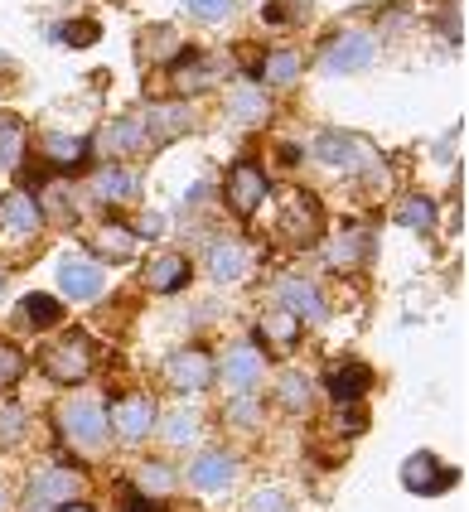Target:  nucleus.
<instances>
[{
	"mask_svg": "<svg viewBox=\"0 0 469 512\" xmlns=\"http://www.w3.org/2000/svg\"><path fill=\"white\" fill-rule=\"evenodd\" d=\"M59 430H63V440H68L73 450L97 455L102 440H107V411H102V401H92V397L63 401L59 406Z\"/></svg>",
	"mask_w": 469,
	"mask_h": 512,
	"instance_id": "obj_1",
	"label": "nucleus"
},
{
	"mask_svg": "<svg viewBox=\"0 0 469 512\" xmlns=\"http://www.w3.org/2000/svg\"><path fill=\"white\" fill-rule=\"evenodd\" d=\"M160 435H165L170 445H189V440L199 435V416H194L189 406H175V411L160 421Z\"/></svg>",
	"mask_w": 469,
	"mask_h": 512,
	"instance_id": "obj_33",
	"label": "nucleus"
},
{
	"mask_svg": "<svg viewBox=\"0 0 469 512\" xmlns=\"http://www.w3.org/2000/svg\"><path fill=\"white\" fill-rule=\"evenodd\" d=\"M59 285H63L68 300H97L102 285H107V276H102V266L88 261V256H68L59 266Z\"/></svg>",
	"mask_w": 469,
	"mask_h": 512,
	"instance_id": "obj_12",
	"label": "nucleus"
},
{
	"mask_svg": "<svg viewBox=\"0 0 469 512\" xmlns=\"http://www.w3.org/2000/svg\"><path fill=\"white\" fill-rule=\"evenodd\" d=\"M455 479H460V469H450V464H440L436 455H411L407 464H402V484H407V493H421V498H431V493H445V488H455Z\"/></svg>",
	"mask_w": 469,
	"mask_h": 512,
	"instance_id": "obj_7",
	"label": "nucleus"
},
{
	"mask_svg": "<svg viewBox=\"0 0 469 512\" xmlns=\"http://www.w3.org/2000/svg\"><path fill=\"white\" fill-rule=\"evenodd\" d=\"M257 377H262V353L257 348H237L228 353V368H223V382H228V392H252L257 387Z\"/></svg>",
	"mask_w": 469,
	"mask_h": 512,
	"instance_id": "obj_18",
	"label": "nucleus"
},
{
	"mask_svg": "<svg viewBox=\"0 0 469 512\" xmlns=\"http://www.w3.org/2000/svg\"><path fill=\"white\" fill-rule=\"evenodd\" d=\"M68 39H73V44H92V39H97V25H73Z\"/></svg>",
	"mask_w": 469,
	"mask_h": 512,
	"instance_id": "obj_43",
	"label": "nucleus"
},
{
	"mask_svg": "<svg viewBox=\"0 0 469 512\" xmlns=\"http://www.w3.org/2000/svg\"><path fill=\"white\" fill-rule=\"evenodd\" d=\"M184 131H194V112H189L184 102H170V107H146L141 141L165 145V141H175V136H184Z\"/></svg>",
	"mask_w": 469,
	"mask_h": 512,
	"instance_id": "obj_10",
	"label": "nucleus"
},
{
	"mask_svg": "<svg viewBox=\"0 0 469 512\" xmlns=\"http://www.w3.org/2000/svg\"><path fill=\"white\" fill-rule=\"evenodd\" d=\"M295 78H300V58H295L291 49H276V54L262 63V83L266 87H291Z\"/></svg>",
	"mask_w": 469,
	"mask_h": 512,
	"instance_id": "obj_27",
	"label": "nucleus"
},
{
	"mask_svg": "<svg viewBox=\"0 0 469 512\" xmlns=\"http://www.w3.org/2000/svg\"><path fill=\"white\" fill-rule=\"evenodd\" d=\"M189 281V261L179 252H160V256H150V266H146V285L155 290V295H175L179 285Z\"/></svg>",
	"mask_w": 469,
	"mask_h": 512,
	"instance_id": "obj_15",
	"label": "nucleus"
},
{
	"mask_svg": "<svg viewBox=\"0 0 469 512\" xmlns=\"http://www.w3.org/2000/svg\"><path fill=\"white\" fill-rule=\"evenodd\" d=\"M25 426H30V421H25V411H20V406H10V401H0V445H5V450L25 440Z\"/></svg>",
	"mask_w": 469,
	"mask_h": 512,
	"instance_id": "obj_36",
	"label": "nucleus"
},
{
	"mask_svg": "<svg viewBox=\"0 0 469 512\" xmlns=\"http://www.w3.org/2000/svg\"><path fill=\"white\" fill-rule=\"evenodd\" d=\"M276 397H281L286 411H305V406H310V377H300V372H281Z\"/></svg>",
	"mask_w": 469,
	"mask_h": 512,
	"instance_id": "obj_34",
	"label": "nucleus"
},
{
	"mask_svg": "<svg viewBox=\"0 0 469 512\" xmlns=\"http://www.w3.org/2000/svg\"><path fill=\"white\" fill-rule=\"evenodd\" d=\"M20 319H25L30 329H54V324L63 319V310H59V300H54V295H25Z\"/></svg>",
	"mask_w": 469,
	"mask_h": 512,
	"instance_id": "obj_26",
	"label": "nucleus"
},
{
	"mask_svg": "<svg viewBox=\"0 0 469 512\" xmlns=\"http://www.w3.org/2000/svg\"><path fill=\"white\" fill-rule=\"evenodd\" d=\"M39 368L49 372L54 382H83L92 372V339L88 334H63L59 343H49L39 353Z\"/></svg>",
	"mask_w": 469,
	"mask_h": 512,
	"instance_id": "obj_3",
	"label": "nucleus"
},
{
	"mask_svg": "<svg viewBox=\"0 0 469 512\" xmlns=\"http://www.w3.org/2000/svg\"><path fill=\"white\" fill-rule=\"evenodd\" d=\"M179 49H184V39H179L175 25H150L146 34H141V58H146V63H170Z\"/></svg>",
	"mask_w": 469,
	"mask_h": 512,
	"instance_id": "obj_20",
	"label": "nucleus"
},
{
	"mask_svg": "<svg viewBox=\"0 0 469 512\" xmlns=\"http://www.w3.org/2000/svg\"><path fill=\"white\" fill-rule=\"evenodd\" d=\"M165 377H170V387H175V392L194 397V392H204L208 382H213V358H208V353H199V348L175 353V358L165 363Z\"/></svg>",
	"mask_w": 469,
	"mask_h": 512,
	"instance_id": "obj_9",
	"label": "nucleus"
},
{
	"mask_svg": "<svg viewBox=\"0 0 469 512\" xmlns=\"http://www.w3.org/2000/svg\"><path fill=\"white\" fill-rule=\"evenodd\" d=\"M397 223H402V228L426 232L431 223H436V203H431V199H407L402 208H397Z\"/></svg>",
	"mask_w": 469,
	"mask_h": 512,
	"instance_id": "obj_35",
	"label": "nucleus"
},
{
	"mask_svg": "<svg viewBox=\"0 0 469 512\" xmlns=\"http://www.w3.org/2000/svg\"><path fill=\"white\" fill-rule=\"evenodd\" d=\"M378 54V44H373V34L368 29H344V34H334L329 44H324V73H363L368 63Z\"/></svg>",
	"mask_w": 469,
	"mask_h": 512,
	"instance_id": "obj_4",
	"label": "nucleus"
},
{
	"mask_svg": "<svg viewBox=\"0 0 469 512\" xmlns=\"http://www.w3.org/2000/svg\"><path fill=\"white\" fill-rule=\"evenodd\" d=\"M20 372H25V353H20L15 343H0V392H5V387H15V382H20Z\"/></svg>",
	"mask_w": 469,
	"mask_h": 512,
	"instance_id": "obj_38",
	"label": "nucleus"
},
{
	"mask_svg": "<svg viewBox=\"0 0 469 512\" xmlns=\"http://www.w3.org/2000/svg\"><path fill=\"white\" fill-rule=\"evenodd\" d=\"M39 213H49V218H59V223H73L78 218V208H73V194H68V184H44V194H39Z\"/></svg>",
	"mask_w": 469,
	"mask_h": 512,
	"instance_id": "obj_30",
	"label": "nucleus"
},
{
	"mask_svg": "<svg viewBox=\"0 0 469 512\" xmlns=\"http://www.w3.org/2000/svg\"><path fill=\"white\" fill-rule=\"evenodd\" d=\"M39 223H44V213H39L34 194L15 189V194H5V199H0V232H5V237H34Z\"/></svg>",
	"mask_w": 469,
	"mask_h": 512,
	"instance_id": "obj_13",
	"label": "nucleus"
},
{
	"mask_svg": "<svg viewBox=\"0 0 469 512\" xmlns=\"http://www.w3.org/2000/svg\"><path fill=\"white\" fill-rule=\"evenodd\" d=\"M0 512H5V488H0Z\"/></svg>",
	"mask_w": 469,
	"mask_h": 512,
	"instance_id": "obj_48",
	"label": "nucleus"
},
{
	"mask_svg": "<svg viewBox=\"0 0 469 512\" xmlns=\"http://www.w3.org/2000/svg\"><path fill=\"white\" fill-rule=\"evenodd\" d=\"M368 387H373V368H368V363H353L349 358L344 368L329 372V397L339 401V406H344V401H363Z\"/></svg>",
	"mask_w": 469,
	"mask_h": 512,
	"instance_id": "obj_16",
	"label": "nucleus"
},
{
	"mask_svg": "<svg viewBox=\"0 0 469 512\" xmlns=\"http://www.w3.org/2000/svg\"><path fill=\"white\" fill-rule=\"evenodd\" d=\"M262 339L276 343V348H291L295 339H300V319H295L291 310H276L262 319Z\"/></svg>",
	"mask_w": 469,
	"mask_h": 512,
	"instance_id": "obj_31",
	"label": "nucleus"
},
{
	"mask_svg": "<svg viewBox=\"0 0 469 512\" xmlns=\"http://www.w3.org/2000/svg\"><path fill=\"white\" fill-rule=\"evenodd\" d=\"M368 256V232H344V237H334V247H329V266H339V271H353L358 261Z\"/></svg>",
	"mask_w": 469,
	"mask_h": 512,
	"instance_id": "obj_24",
	"label": "nucleus"
},
{
	"mask_svg": "<svg viewBox=\"0 0 469 512\" xmlns=\"http://www.w3.org/2000/svg\"><path fill=\"white\" fill-rule=\"evenodd\" d=\"M228 121H233V126H257V121H266L262 87H237L233 97H228Z\"/></svg>",
	"mask_w": 469,
	"mask_h": 512,
	"instance_id": "obj_21",
	"label": "nucleus"
},
{
	"mask_svg": "<svg viewBox=\"0 0 469 512\" xmlns=\"http://www.w3.org/2000/svg\"><path fill=\"white\" fill-rule=\"evenodd\" d=\"M126 512H155V508H150L146 498H131V503H126Z\"/></svg>",
	"mask_w": 469,
	"mask_h": 512,
	"instance_id": "obj_45",
	"label": "nucleus"
},
{
	"mask_svg": "<svg viewBox=\"0 0 469 512\" xmlns=\"http://www.w3.org/2000/svg\"><path fill=\"white\" fill-rule=\"evenodd\" d=\"M228 416H233V421H252V416H257V406H252V401H233V406H228Z\"/></svg>",
	"mask_w": 469,
	"mask_h": 512,
	"instance_id": "obj_44",
	"label": "nucleus"
},
{
	"mask_svg": "<svg viewBox=\"0 0 469 512\" xmlns=\"http://www.w3.org/2000/svg\"><path fill=\"white\" fill-rule=\"evenodd\" d=\"M0 295H5V271H0Z\"/></svg>",
	"mask_w": 469,
	"mask_h": 512,
	"instance_id": "obj_47",
	"label": "nucleus"
},
{
	"mask_svg": "<svg viewBox=\"0 0 469 512\" xmlns=\"http://www.w3.org/2000/svg\"><path fill=\"white\" fill-rule=\"evenodd\" d=\"M97 252L112 256V261H131V256H136V232L117 228V223H112V228H102L97 232Z\"/></svg>",
	"mask_w": 469,
	"mask_h": 512,
	"instance_id": "obj_32",
	"label": "nucleus"
},
{
	"mask_svg": "<svg viewBox=\"0 0 469 512\" xmlns=\"http://www.w3.org/2000/svg\"><path fill=\"white\" fill-rule=\"evenodd\" d=\"M20 155H25V121L0 112V170L20 165Z\"/></svg>",
	"mask_w": 469,
	"mask_h": 512,
	"instance_id": "obj_23",
	"label": "nucleus"
},
{
	"mask_svg": "<svg viewBox=\"0 0 469 512\" xmlns=\"http://www.w3.org/2000/svg\"><path fill=\"white\" fill-rule=\"evenodd\" d=\"M363 426H368L363 406H358V401H344V406H339V430H349V435H358Z\"/></svg>",
	"mask_w": 469,
	"mask_h": 512,
	"instance_id": "obj_40",
	"label": "nucleus"
},
{
	"mask_svg": "<svg viewBox=\"0 0 469 512\" xmlns=\"http://www.w3.org/2000/svg\"><path fill=\"white\" fill-rule=\"evenodd\" d=\"M324 228V213H320V199L305 194V189H291L281 199V218H276V237L286 247H310Z\"/></svg>",
	"mask_w": 469,
	"mask_h": 512,
	"instance_id": "obj_2",
	"label": "nucleus"
},
{
	"mask_svg": "<svg viewBox=\"0 0 469 512\" xmlns=\"http://www.w3.org/2000/svg\"><path fill=\"white\" fill-rule=\"evenodd\" d=\"M252 512H286V498H281V493H257V498H252Z\"/></svg>",
	"mask_w": 469,
	"mask_h": 512,
	"instance_id": "obj_42",
	"label": "nucleus"
},
{
	"mask_svg": "<svg viewBox=\"0 0 469 512\" xmlns=\"http://www.w3.org/2000/svg\"><path fill=\"white\" fill-rule=\"evenodd\" d=\"M184 5H189V15H194V20L218 25V20H228V15H233L237 0H184Z\"/></svg>",
	"mask_w": 469,
	"mask_h": 512,
	"instance_id": "obj_39",
	"label": "nucleus"
},
{
	"mask_svg": "<svg viewBox=\"0 0 469 512\" xmlns=\"http://www.w3.org/2000/svg\"><path fill=\"white\" fill-rule=\"evenodd\" d=\"M59 512H92V508H83V503H68V508H59Z\"/></svg>",
	"mask_w": 469,
	"mask_h": 512,
	"instance_id": "obj_46",
	"label": "nucleus"
},
{
	"mask_svg": "<svg viewBox=\"0 0 469 512\" xmlns=\"http://www.w3.org/2000/svg\"><path fill=\"white\" fill-rule=\"evenodd\" d=\"M83 150H88V141H78V136H59V131L44 136V155H49L59 170H73V165L83 160Z\"/></svg>",
	"mask_w": 469,
	"mask_h": 512,
	"instance_id": "obj_29",
	"label": "nucleus"
},
{
	"mask_svg": "<svg viewBox=\"0 0 469 512\" xmlns=\"http://www.w3.org/2000/svg\"><path fill=\"white\" fill-rule=\"evenodd\" d=\"M155 426V401L150 397H121L112 406V430H117L126 445H141Z\"/></svg>",
	"mask_w": 469,
	"mask_h": 512,
	"instance_id": "obj_11",
	"label": "nucleus"
},
{
	"mask_svg": "<svg viewBox=\"0 0 469 512\" xmlns=\"http://www.w3.org/2000/svg\"><path fill=\"white\" fill-rule=\"evenodd\" d=\"M242 271H247V252H242V242H213V252H208V276L213 281H242Z\"/></svg>",
	"mask_w": 469,
	"mask_h": 512,
	"instance_id": "obj_19",
	"label": "nucleus"
},
{
	"mask_svg": "<svg viewBox=\"0 0 469 512\" xmlns=\"http://www.w3.org/2000/svg\"><path fill=\"white\" fill-rule=\"evenodd\" d=\"M97 145H102L107 155H126V150H136V145H141V121H112V126L97 136Z\"/></svg>",
	"mask_w": 469,
	"mask_h": 512,
	"instance_id": "obj_28",
	"label": "nucleus"
},
{
	"mask_svg": "<svg viewBox=\"0 0 469 512\" xmlns=\"http://www.w3.org/2000/svg\"><path fill=\"white\" fill-rule=\"evenodd\" d=\"M266 194H271V184H266V174L252 160H242V165L228 170V208H233L237 218H252L266 203Z\"/></svg>",
	"mask_w": 469,
	"mask_h": 512,
	"instance_id": "obj_6",
	"label": "nucleus"
},
{
	"mask_svg": "<svg viewBox=\"0 0 469 512\" xmlns=\"http://www.w3.org/2000/svg\"><path fill=\"white\" fill-rule=\"evenodd\" d=\"M131 232H136V237H160V232H165V218H160V213H141Z\"/></svg>",
	"mask_w": 469,
	"mask_h": 512,
	"instance_id": "obj_41",
	"label": "nucleus"
},
{
	"mask_svg": "<svg viewBox=\"0 0 469 512\" xmlns=\"http://www.w3.org/2000/svg\"><path fill=\"white\" fill-rule=\"evenodd\" d=\"M315 160L329 165V170H363V165H378V155H373L363 141L344 136V131H324L320 141H315Z\"/></svg>",
	"mask_w": 469,
	"mask_h": 512,
	"instance_id": "obj_8",
	"label": "nucleus"
},
{
	"mask_svg": "<svg viewBox=\"0 0 469 512\" xmlns=\"http://www.w3.org/2000/svg\"><path fill=\"white\" fill-rule=\"evenodd\" d=\"M276 295L291 305L295 319H324V295L315 290L310 281H300V276H286V281L276 285Z\"/></svg>",
	"mask_w": 469,
	"mask_h": 512,
	"instance_id": "obj_17",
	"label": "nucleus"
},
{
	"mask_svg": "<svg viewBox=\"0 0 469 512\" xmlns=\"http://www.w3.org/2000/svg\"><path fill=\"white\" fill-rule=\"evenodd\" d=\"M218 83V63L213 58H189V63H179L175 68V92H204V87Z\"/></svg>",
	"mask_w": 469,
	"mask_h": 512,
	"instance_id": "obj_22",
	"label": "nucleus"
},
{
	"mask_svg": "<svg viewBox=\"0 0 469 512\" xmlns=\"http://www.w3.org/2000/svg\"><path fill=\"white\" fill-rule=\"evenodd\" d=\"M237 479V459L223 455V450H208L189 464V484L204 488V493H218V488H228Z\"/></svg>",
	"mask_w": 469,
	"mask_h": 512,
	"instance_id": "obj_14",
	"label": "nucleus"
},
{
	"mask_svg": "<svg viewBox=\"0 0 469 512\" xmlns=\"http://www.w3.org/2000/svg\"><path fill=\"white\" fill-rule=\"evenodd\" d=\"M136 488H141V493H170V488H175V474H170L165 464H141V469H136Z\"/></svg>",
	"mask_w": 469,
	"mask_h": 512,
	"instance_id": "obj_37",
	"label": "nucleus"
},
{
	"mask_svg": "<svg viewBox=\"0 0 469 512\" xmlns=\"http://www.w3.org/2000/svg\"><path fill=\"white\" fill-rule=\"evenodd\" d=\"M92 194H97V199H107V203L131 199V194H136V174H126V170H97V174H92Z\"/></svg>",
	"mask_w": 469,
	"mask_h": 512,
	"instance_id": "obj_25",
	"label": "nucleus"
},
{
	"mask_svg": "<svg viewBox=\"0 0 469 512\" xmlns=\"http://www.w3.org/2000/svg\"><path fill=\"white\" fill-rule=\"evenodd\" d=\"M78 488H83V474H73V469H44V474L34 479L30 498H25V512H59V508H68V503L78 498Z\"/></svg>",
	"mask_w": 469,
	"mask_h": 512,
	"instance_id": "obj_5",
	"label": "nucleus"
}]
</instances>
